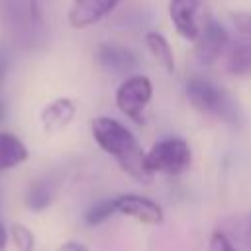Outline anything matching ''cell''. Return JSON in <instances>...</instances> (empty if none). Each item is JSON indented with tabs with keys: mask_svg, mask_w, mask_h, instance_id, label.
Here are the masks:
<instances>
[{
	"mask_svg": "<svg viewBox=\"0 0 251 251\" xmlns=\"http://www.w3.org/2000/svg\"><path fill=\"white\" fill-rule=\"evenodd\" d=\"M114 214H118V202H116V198H108V200L96 202V204L86 212L84 220H86L88 226H98V224L106 222L110 216H114Z\"/></svg>",
	"mask_w": 251,
	"mask_h": 251,
	"instance_id": "2e32d148",
	"label": "cell"
},
{
	"mask_svg": "<svg viewBox=\"0 0 251 251\" xmlns=\"http://www.w3.org/2000/svg\"><path fill=\"white\" fill-rule=\"evenodd\" d=\"M76 114V106L69 98H57L51 104H47L41 112V122L47 131H59L71 124V120Z\"/></svg>",
	"mask_w": 251,
	"mask_h": 251,
	"instance_id": "8fae6325",
	"label": "cell"
},
{
	"mask_svg": "<svg viewBox=\"0 0 251 251\" xmlns=\"http://www.w3.org/2000/svg\"><path fill=\"white\" fill-rule=\"evenodd\" d=\"M57 251H88V249L78 241H65Z\"/></svg>",
	"mask_w": 251,
	"mask_h": 251,
	"instance_id": "d6986e66",
	"label": "cell"
},
{
	"mask_svg": "<svg viewBox=\"0 0 251 251\" xmlns=\"http://www.w3.org/2000/svg\"><path fill=\"white\" fill-rule=\"evenodd\" d=\"M96 61L110 71L124 73L137 65V55L129 51L127 47L114 45V43H102L96 49Z\"/></svg>",
	"mask_w": 251,
	"mask_h": 251,
	"instance_id": "30bf717a",
	"label": "cell"
},
{
	"mask_svg": "<svg viewBox=\"0 0 251 251\" xmlns=\"http://www.w3.org/2000/svg\"><path fill=\"white\" fill-rule=\"evenodd\" d=\"M227 69H229V73H235V75L249 73L251 71V45H247V43L233 45L229 59H227Z\"/></svg>",
	"mask_w": 251,
	"mask_h": 251,
	"instance_id": "9a60e30c",
	"label": "cell"
},
{
	"mask_svg": "<svg viewBox=\"0 0 251 251\" xmlns=\"http://www.w3.org/2000/svg\"><path fill=\"white\" fill-rule=\"evenodd\" d=\"M227 41H229V37H227V31L224 29V25L220 22H216L214 18H206L204 27H200V35L196 39L198 61L204 65L216 63V59L226 49Z\"/></svg>",
	"mask_w": 251,
	"mask_h": 251,
	"instance_id": "8992f818",
	"label": "cell"
},
{
	"mask_svg": "<svg viewBox=\"0 0 251 251\" xmlns=\"http://www.w3.org/2000/svg\"><path fill=\"white\" fill-rule=\"evenodd\" d=\"M186 94H188L190 104L196 110H200L208 116H214L222 122H227V124L239 122L237 104L229 98V94L226 90H222L220 86H216L208 78L192 76L186 82Z\"/></svg>",
	"mask_w": 251,
	"mask_h": 251,
	"instance_id": "7a4b0ae2",
	"label": "cell"
},
{
	"mask_svg": "<svg viewBox=\"0 0 251 251\" xmlns=\"http://www.w3.org/2000/svg\"><path fill=\"white\" fill-rule=\"evenodd\" d=\"M151 94H153L151 80L145 75H131L120 84L116 92V106L127 118L139 122L145 106L151 100Z\"/></svg>",
	"mask_w": 251,
	"mask_h": 251,
	"instance_id": "5b68a950",
	"label": "cell"
},
{
	"mask_svg": "<svg viewBox=\"0 0 251 251\" xmlns=\"http://www.w3.org/2000/svg\"><path fill=\"white\" fill-rule=\"evenodd\" d=\"M120 0H75L69 8V24L76 29L88 27L106 18Z\"/></svg>",
	"mask_w": 251,
	"mask_h": 251,
	"instance_id": "ba28073f",
	"label": "cell"
},
{
	"mask_svg": "<svg viewBox=\"0 0 251 251\" xmlns=\"http://www.w3.org/2000/svg\"><path fill=\"white\" fill-rule=\"evenodd\" d=\"M25 159L27 147L24 141L10 131H0V173L22 165Z\"/></svg>",
	"mask_w": 251,
	"mask_h": 251,
	"instance_id": "7c38bea8",
	"label": "cell"
},
{
	"mask_svg": "<svg viewBox=\"0 0 251 251\" xmlns=\"http://www.w3.org/2000/svg\"><path fill=\"white\" fill-rule=\"evenodd\" d=\"M116 202H118V214H122V216L133 218V220H137L141 224H147V226L163 224V218H165L163 208L147 196L124 194V196H118Z\"/></svg>",
	"mask_w": 251,
	"mask_h": 251,
	"instance_id": "52a82bcc",
	"label": "cell"
},
{
	"mask_svg": "<svg viewBox=\"0 0 251 251\" xmlns=\"http://www.w3.org/2000/svg\"><path fill=\"white\" fill-rule=\"evenodd\" d=\"M198 6L200 0H171L169 4L171 22L184 39H198L200 35V24L196 20Z\"/></svg>",
	"mask_w": 251,
	"mask_h": 251,
	"instance_id": "9c48e42d",
	"label": "cell"
},
{
	"mask_svg": "<svg viewBox=\"0 0 251 251\" xmlns=\"http://www.w3.org/2000/svg\"><path fill=\"white\" fill-rule=\"evenodd\" d=\"M235 22L243 31L251 33V16H235Z\"/></svg>",
	"mask_w": 251,
	"mask_h": 251,
	"instance_id": "ffe728a7",
	"label": "cell"
},
{
	"mask_svg": "<svg viewBox=\"0 0 251 251\" xmlns=\"http://www.w3.org/2000/svg\"><path fill=\"white\" fill-rule=\"evenodd\" d=\"M4 114H6V110H4V104L0 102V122L4 120Z\"/></svg>",
	"mask_w": 251,
	"mask_h": 251,
	"instance_id": "603a6c76",
	"label": "cell"
},
{
	"mask_svg": "<svg viewBox=\"0 0 251 251\" xmlns=\"http://www.w3.org/2000/svg\"><path fill=\"white\" fill-rule=\"evenodd\" d=\"M6 69H8V61H6V57L0 53V80H2L4 73H6Z\"/></svg>",
	"mask_w": 251,
	"mask_h": 251,
	"instance_id": "7402d4cb",
	"label": "cell"
},
{
	"mask_svg": "<svg viewBox=\"0 0 251 251\" xmlns=\"http://www.w3.org/2000/svg\"><path fill=\"white\" fill-rule=\"evenodd\" d=\"M208 251H237V249H235V245L231 243V239H229L226 233L214 231L212 237H210Z\"/></svg>",
	"mask_w": 251,
	"mask_h": 251,
	"instance_id": "ac0fdd59",
	"label": "cell"
},
{
	"mask_svg": "<svg viewBox=\"0 0 251 251\" xmlns=\"http://www.w3.org/2000/svg\"><path fill=\"white\" fill-rule=\"evenodd\" d=\"M53 196H55V188L49 180L45 178L35 180L25 194V206L33 212H41L53 202Z\"/></svg>",
	"mask_w": 251,
	"mask_h": 251,
	"instance_id": "5bb4252c",
	"label": "cell"
},
{
	"mask_svg": "<svg viewBox=\"0 0 251 251\" xmlns=\"http://www.w3.org/2000/svg\"><path fill=\"white\" fill-rule=\"evenodd\" d=\"M190 165V147L180 137H167L155 143L145 153V167L149 175H180Z\"/></svg>",
	"mask_w": 251,
	"mask_h": 251,
	"instance_id": "3957f363",
	"label": "cell"
},
{
	"mask_svg": "<svg viewBox=\"0 0 251 251\" xmlns=\"http://www.w3.org/2000/svg\"><path fill=\"white\" fill-rule=\"evenodd\" d=\"M10 237L18 251H33L35 249V235L31 233L29 227H25L22 224L10 226Z\"/></svg>",
	"mask_w": 251,
	"mask_h": 251,
	"instance_id": "e0dca14e",
	"label": "cell"
},
{
	"mask_svg": "<svg viewBox=\"0 0 251 251\" xmlns=\"http://www.w3.org/2000/svg\"><path fill=\"white\" fill-rule=\"evenodd\" d=\"M92 135L100 145V149L112 155L129 176H133L139 182H147L151 178L145 167V153L141 151L133 133L126 126H122L118 120L106 118V116L94 118Z\"/></svg>",
	"mask_w": 251,
	"mask_h": 251,
	"instance_id": "6da1fadb",
	"label": "cell"
},
{
	"mask_svg": "<svg viewBox=\"0 0 251 251\" xmlns=\"http://www.w3.org/2000/svg\"><path fill=\"white\" fill-rule=\"evenodd\" d=\"M145 47L149 49V53L153 55V59L157 63H161L169 73L175 71V55H173V49H171L169 41L161 33L149 31L145 35Z\"/></svg>",
	"mask_w": 251,
	"mask_h": 251,
	"instance_id": "4fadbf2b",
	"label": "cell"
},
{
	"mask_svg": "<svg viewBox=\"0 0 251 251\" xmlns=\"http://www.w3.org/2000/svg\"><path fill=\"white\" fill-rule=\"evenodd\" d=\"M0 24L18 37L35 33L39 24L37 4L33 0H0Z\"/></svg>",
	"mask_w": 251,
	"mask_h": 251,
	"instance_id": "277c9868",
	"label": "cell"
},
{
	"mask_svg": "<svg viewBox=\"0 0 251 251\" xmlns=\"http://www.w3.org/2000/svg\"><path fill=\"white\" fill-rule=\"evenodd\" d=\"M8 245V229L4 227V224L0 222V251H4Z\"/></svg>",
	"mask_w": 251,
	"mask_h": 251,
	"instance_id": "44dd1931",
	"label": "cell"
}]
</instances>
